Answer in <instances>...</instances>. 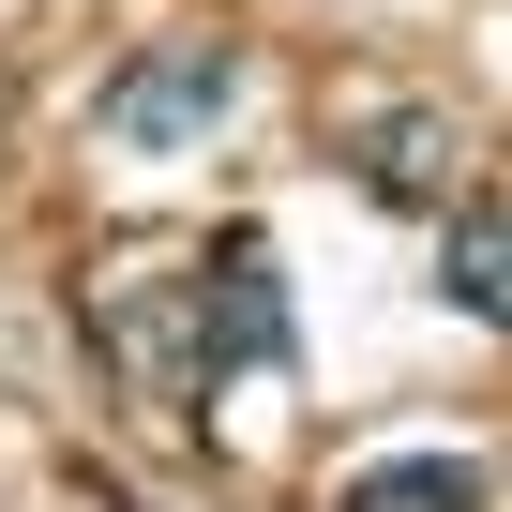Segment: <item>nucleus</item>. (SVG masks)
<instances>
[{"label": "nucleus", "instance_id": "20e7f679", "mask_svg": "<svg viewBox=\"0 0 512 512\" xmlns=\"http://www.w3.org/2000/svg\"><path fill=\"white\" fill-rule=\"evenodd\" d=\"M497 256H512V241H497V196H467V211H452V256H437V287H452V317H482V332H497V302H512Z\"/></svg>", "mask_w": 512, "mask_h": 512}, {"label": "nucleus", "instance_id": "39448f33", "mask_svg": "<svg viewBox=\"0 0 512 512\" xmlns=\"http://www.w3.org/2000/svg\"><path fill=\"white\" fill-rule=\"evenodd\" d=\"M377 196H452V121L437 106H407V121H377V166H362Z\"/></svg>", "mask_w": 512, "mask_h": 512}, {"label": "nucleus", "instance_id": "f257e3e1", "mask_svg": "<svg viewBox=\"0 0 512 512\" xmlns=\"http://www.w3.org/2000/svg\"><path fill=\"white\" fill-rule=\"evenodd\" d=\"M226 106H241V61H226V46H151V61H121V76H106V106H91V121H106L121 151H181V136H211Z\"/></svg>", "mask_w": 512, "mask_h": 512}, {"label": "nucleus", "instance_id": "f03ea898", "mask_svg": "<svg viewBox=\"0 0 512 512\" xmlns=\"http://www.w3.org/2000/svg\"><path fill=\"white\" fill-rule=\"evenodd\" d=\"M226 362H287V302H272V256H226V287H196V377H226Z\"/></svg>", "mask_w": 512, "mask_h": 512}, {"label": "nucleus", "instance_id": "7ed1b4c3", "mask_svg": "<svg viewBox=\"0 0 512 512\" xmlns=\"http://www.w3.org/2000/svg\"><path fill=\"white\" fill-rule=\"evenodd\" d=\"M332 512H482V452H392V467H362Z\"/></svg>", "mask_w": 512, "mask_h": 512}]
</instances>
